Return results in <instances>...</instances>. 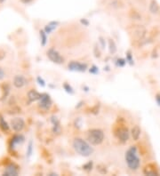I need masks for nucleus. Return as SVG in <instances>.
Instances as JSON below:
<instances>
[{
  "label": "nucleus",
  "mask_w": 160,
  "mask_h": 176,
  "mask_svg": "<svg viewBox=\"0 0 160 176\" xmlns=\"http://www.w3.org/2000/svg\"><path fill=\"white\" fill-rule=\"evenodd\" d=\"M125 160L127 165L132 170H137L140 166V158L137 156V149L135 147L130 148L125 153Z\"/></svg>",
  "instance_id": "2"
},
{
  "label": "nucleus",
  "mask_w": 160,
  "mask_h": 176,
  "mask_svg": "<svg viewBox=\"0 0 160 176\" xmlns=\"http://www.w3.org/2000/svg\"><path fill=\"white\" fill-rule=\"evenodd\" d=\"M108 44H109V51H110V52H111V53H115L116 51V44H115L114 41L109 40Z\"/></svg>",
  "instance_id": "18"
},
{
  "label": "nucleus",
  "mask_w": 160,
  "mask_h": 176,
  "mask_svg": "<svg viewBox=\"0 0 160 176\" xmlns=\"http://www.w3.org/2000/svg\"><path fill=\"white\" fill-rule=\"evenodd\" d=\"M11 125H12V128L15 132H20V131H22V129L24 128L25 123H24V121H23L22 118L15 117V118H13V119L11 121Z\"/></svg>",
  "instance_id": "6"
},
{
  "label": "nucleus",
  "mask_w": 160,
  "mask_h": 176,
  "mask_svg": "<svg viewBox=\"0 0 160 176\" xmlns=\"http://www.w3.org/2000/svg\"><path fill=\"white\" fill-rule=\"evenodd\" d=\"M86 65L85 64H83V63H79V62H76V61H72L68 64V68L70 70H73V71H84L86 69Z\"/></svg>",
  "instance_id": "9"
},
{
  "label": "nucleus",
  "mask_w": 160,
  "mask_h": 176,
  "mask_svg": "<svg viewBox=\"0 0 160 176\" xmlns=\"http://www.w3.org/2000/svg\"><path fill=\"white\" fill-rule=\"evenodd\" d=\"M4 77V70L0 68V80L3 79Z\"/></svg>",
  "instance_id": "25"
},
{
  "label": "nucleus",
  "mask_w": 160,
  "mask_h": 176,
  "mask_svg": "<svg viewBox=\"0 0 160 176\" xmlns=\"http://www.w3.org/2000/svg\"><path fill=\"white\" fill-rule=\"evenodd\" d=\"M124 63H125V60H123V59H120V60H117V66H120V67H122V66H124Z\"/></svg>",
  "instance_id": "21"
},
{
  "label": "nucleus",
  "mask_w": 160,
  "mask_h": 176,
  "mask_svg": "<svg viewBox=\"0 0 160 176\" xmlns=\"http://www.w3.org/2000/svg\"><path fill=\"white\" fill-rule=\"evenodd\" d=\"M73 147L79 155L84 156H90L93 151L92 148L85 140L82 139H76L73 141Z\"/></svg>",
  "instance_id": "1"
},
{
  "label": "nucleus",
  "mask_w": 160,
  "mask_h": 176,
  "mask_svg": "<svg viewBox=\"0 0 160 176\" xmlns=\"http://www.w3.org/2000/svg\"><path fill=\"white\" fill-rule=\"evenodd\" d=\"M100 43H101L102 46L104 47V46H105V44H104V41H103V39H102V38H100Z\"/></svg>",
  "instance_id": "29"
},
{
  "label": "nucleus",
  "mask_w": 160,
  "mask_h": 176,
  "mask_svg": "<svg viewBox=\"0 0 160 176\" xmlns=\"http://www.w3.org/2000/svg\"><path fill=\"white\" fill-rule=\"evenodd\" d=\"M47 56L52 62H55V63H58V64H60V63L63 62V58L54 49H49L48 52H47Z\"/></svg>",
  "instance_id": "4"
},
{
  "label": "nucleus",
  "mask_w": 160,
  "mask_h": 176,
  "mask_svg": "<svg viewBox=\"0 0 160 176\" xmlns=\"http://www.w3.org/2000/svg\"><path fill=\"white\" fill-rule=\"evenodd\" d=\"M46 33L44 30H40V37H41V44L42 45H45L46 44Z\"/></svg>",
  "instance_id": "17"
},
{
  "label": "nucleus",
  "mask_w": 160,
  "mask_h": 176,
  "mask_svg": "<svg viewBox=\"0 0 160 176\" xmlns=\"http://www.w3.org/2000/svg\"><path fill=\"white\" fill-rule=\"evenodd\" d=\"M140 129L138 125H135L132 129V139L134 140H137L139 138H140Z\"/></svg>",
  "instance_id": "14"
},
{
  "label": "nucleus",
  "mask_w": 160,
  "mask_h": 176,
  "mask_svg": "<svg viewBox=\"0 0 160 176\" xmlns=\"http://www.w3.org/2000/svg\"><path fill=\"white\" fill-rule=\"evenodd\" d=\"M4 1V0H0V3H3Z\"/></svg>",
  "instance_id": "30"
},
{
  "label": "nucleus",
  "mask_w": 160,
  "mask_h": 176,
  "mask_svg": "<svg viewBox=\"0 0 160 176\" xmlns=\"http://www.w3.org/2000/svg\"><path fill=\"white\" fill-rule=\"evenodd\" d=\"M31 152H32V142H29V145H28V156H30L31 155Z\"/></svg>",
  "instance_id": "22"
},
{
  "label": "nucleus",
  "mask_w": 160,
  "mask_h": 176,
  "mask_svg": "<svg viewBox=\"0 0 160 176\" xmlns=\"http://www.w3.org/2000/svg\"><path fill=\"white\" fill-rule=\"evenodd\" d=\"M26 79H25V77L24 76H16L15 77H14V79H13V84H14V86L15 87H17V88H20V87H22L25 84H26Z\"/></svg>",
  "instance_id": "10"
},
{
  "label": "nucleus",
  "mask_w": 160,
  "mask_h": 176,
  "mask_svg": "<svg viewBox=\"0 0 160 176\" xmlns=\"http://www.w3.org/2000/svg\"><path fill=\"white\" fill-rule=\"evenodd\" d=\"M81 22H82V23H85L86 25H88V21H86L85 20H81Z\"/></svg>",
  "instance_id": "28"
},
{
  "label": "nucleus",
  "mask_w": 160,
  "mask_h": 176,
  "mask_svg": "<svg viewBox=\"0 0 160 176\" xmlns=\"http://www.w3.org/2000/svg\"><path fill=\"white\" fill-rule=\"evenodd\" d=\"M58 24V22H55V21H52L50 22L48 25L45 26V28H44V32L45 33H50L51 31H52L55 28H56V25Z\"/></svg>",
  "instance_id": "15"
},
{
  "label": "nucleus",
  "mask_w": 160,
  "mask_h": 176,
  "mask_svg": "<svg viewBox=\"0 0 160 176\" xmlns=\"http://www.w3.org/2000/svg\"><path fill=\"white\" fill-rule=\"evenodd\" d=\"M23 140V137L22 136H20V135H17V136H15L13 139H12V146L14 145V144H19L20 141H22Z\"/></svg>",
  "instance_id": "19"
},
{
  "label": "nucleus",
  "mask_w": 160,
  "mask_h": 176,
  "mask_svg": "<svg viewBox=\"0 0 160 176\" xmlns=\"http://www.w3.org/2000/svg\"><path fill=\"white\" fill-rule=\"evenodd\" d=\"M103 132L99 129H92L88 133V140L92 145H99L103 141Z\"/></svg>",
  "instance_id": "3"
},
{
  "label": "nucleus",
  "mask_w": 160,
  "mask_h": 176,
  "mask_svg": "<svg viewBox=\"0 0 160 176\" xmlns=\"http://www.w3.org/2000/svg\"><path fill=\"white\" fill-rule=\"evenodd\" d=\"M98 71H99V70H98V68H96L95 66H93V67H92V68H90V72H91V73L96 74V73H98Z\"/></svg>",
  "instance_id": "23"
},
{
  "label": "nucleus",
  "mask_w": 160,
  "mask_h": 176,
  "mask_svg": "<svg viewBox=\"0 0 160 176\" xmlns=\"http://www.w3.org/2000/svg\"><path fill=\"white\" fill-rule=\"evenodd\" d=\"M0 127H1V129H2L3 131H4V132H7V131L9 130V126H8L7 123L4 120L3 117H0Z\"/></svg>",
  "instance_id": "16"
},
{
  "label": "nucleus",
  "mask_w": 160,
  "mask_h": 176,
  "mask_svg": "<svg viewBox=\"0 0 160 176\" xmlns=\"http://www.w3.org/2000/svg\"><path fill=\"white\" fill-rule=\"evenodd\" d=\"M33 0H20V2L22 3V4H29V3H31Z\"/></svg>",
  "instance_id": "26"
},
{
  "label": "nucleus",
  "mask_w": 160,
  "mask_h": 176,
  "mask_svg": "<svg viewBox=\"0 0 160 176\" xmlns=\"http://www.w3.org/2000/svg\"><path fill=\"white\" fill-rule=\"evenodd\" d=\"M116 136H117V138H118L122 142L127 141L128 139H129V132H128V129L125 128V127H120V128L117 130Z\"/></svg>",
  "instance_id": "7"
},
{
  "label": "nucleus",
  "mask_w": 160,
  "mask_h": 176,
  "mask_svg": "<svg viewBox=\"0 0 160 176\" xmlns=\"http://www.w3.org/2000/svg\"><path fill=\"white\" fill-rule=\"evenodd\" d=\"M37 81H38V84H39L40 85L44 86V81L40 76H38V77H37Z\"/></svg>",
  "instance_id": "24"
},
{
  "label": "nucleus",
  "mask_w": 160,
  "mask_h": 176,
  "mask_svg": "<svg viewBox=\"0 0 160 176\" xmlns=\"http://www.w3.org/2000/svg\"><path fill=\"white\" fill-rule=\"evenodd\" d=\"M132 36L136 40H141L144 37L145 34H146V29L142 26L137 25L136 27L133 28V30H132Z\"/></svg>",
  "instance_id": "5"
},
{
  "label": "nucleus",
  "mask_w": 160,
  "mask_h": 176,
  "mask_svg": "<svg viewBox=\"0 0 160 176\" xmlns=\"http://www.w3.org/2000/svg\"><path fill=\"white\" fill-rule=\"evenodd\" d=\"M156 100H157L158 104L160 105V95H157V96H156Z\"/></svg>",
  "instance_id": "27"
},
{
  "label": "nucleus",
  "mask_w": 160,
  "mask_h": 176,
  "mask_svg": "<svg viewBox=\"0 0 160 176\" xmlns=\"http://www.w3.org/2000/svg\"><path fill=\"white\" fill-rule=\"evenodd\" d=\"M149 11L152 13H157L160 11V6L156 0H151L149 4Z\"/></svg>",
  "instance_id": "11"
},
{
  "label": "nucleus",
  "mask_w": 160,
  "mask_h": 176,
  "mask_svg": "<svg viewBox=\"0 0 160 176\" xmlns=\"http://www.w3.org/2000/svg\"><path fill=\"white\" fill-rule=\"evenodd\" d=\"M28 97L30 101H35V100H37L40 99L41 94L39 92H37L36 91H35V90H31V91L28 92Z\"/></svg>",
  "instance_id": "12"
},
{
  "label": "nucleus",
  "mask_w": 160,
  "mask_h": 176,
  "mask_svg": "<svg viewBox=\"0 0 160 176\" xmlns=\"http://www.w3.org/2000/svg\"><path fill=\"white\" fill-rule=\"evenodd\" d=\"M64 88H65V90L68 92H69V93H73V89L71 88V86L70 85H68V84H64Z\"/></svg>",
  "instance_id": "20"
},
{
  "label": "nucleus",
  "mask_w": 160,
  "mask_h": 176,
  "mask_svg": "<svg viewBox=\"0 0 160 176\" xmlns=\"http://www.w3.org/2000/svg\"><path fill=\"white\" fill-rule=\"evenodd\" d=\"M4 175H7V176H12V175H17L18 174V171L16 170V168H14L13 165H9L7 166V168L5 169L4 172Z\"/></svg>",
  "instance_id": "13"
},
{
  "label": "nucleus",
  "mask_w": 160,
  "mask_h": 176,
  "mask_svg": "<svg viewBox=\"0 0 160 176\" xmlns=\"http://www.w3.org/2000/svg\"><path fill=\"white\" fill-rule=\"evenodd\" d=\"M40 107L44 108V109H48L51 105H52V100L51 98L48 94H41L40 97Z\"/></svg>",
  "instance_id": "8"
}]
</instances>
